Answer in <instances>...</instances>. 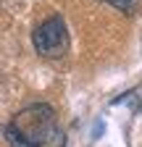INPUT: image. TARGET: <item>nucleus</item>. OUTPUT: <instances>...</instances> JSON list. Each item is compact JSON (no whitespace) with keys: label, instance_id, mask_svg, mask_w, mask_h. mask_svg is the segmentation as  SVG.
<instances>
[{"label":"nucleus","instance_id":"7ed1b4c3","mask_svg":"<svg viewBox=\"0 0 142 147\" xmlns=\"http://www.w3.org/2000/svg\"><path fill=\"white\" fill-rule=\"evenodd\" d=\"M105 3H111L116 11H124V13H134V11H139L142 0H105Z\"/></svg>","mask_w":142,"mask_h":147},{"label":"nucleus","instance_id":"f03ea898","mask_svg":"<svg viewBox=\"0 0 142 147\" xmlns=\"http://www.w3.org/2000/svg\"><path fill=\"white\" fill-rule=\"evenodd\" d=\"M32 42H34V50L45 58H61V55L68 50V29H66V21L61 16H50L34 29L32 34Z\"/></svg>","mask_w":142,"mask_h":147},{"label":"nucleus","instance_id":"f257e3e1","mask_svg":"<svg viewBox=\"0 0 142 147\" xmlns=\"http://www.w3.org/2000/svg\"><path fill=\"white\" fill-rule=\"evenodd\" d=\"M5 139L13 147H55L61 142V129L55 126L53 108L45 102L24 108L5 126Z\"/></svg>","mask_w":142,"mask_h":147}]
</instances>
